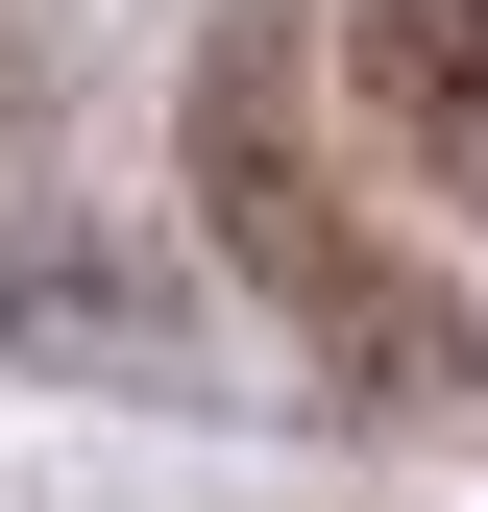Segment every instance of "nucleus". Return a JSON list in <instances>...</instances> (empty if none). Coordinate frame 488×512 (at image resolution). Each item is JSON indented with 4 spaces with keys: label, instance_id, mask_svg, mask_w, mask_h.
<instances>
[{
    "label": "nucleus",
    "instance_id": "obj_1",
    "mask_svg": "<svg viewBox=\"0 0 488 512\" xmlns=\"http://www.w3.org/2000/svg\"><path fill=\"white\" fill-rule=\"evenodd\" d=\"M196 220L244 244V293H269L342 391H391V415H464V391H488V317L415 269V244L342 220L318 98H293V25H220V74H196Z\"/></svg>",
    "mask_w": 488,
    "mask_h": 512
},
{
    "label": "nucleus",
    "instance_id": "obj_2",
    "mask_svg": "<svg viewBox=\"0 0 488 512\" xmlns=\"http://www.w3.org/2000/svg\"><path fill=\"white\" fill-rule=\"evenodd\" d=\"M342 98L488 220V0H342Z\"/></svg>",
    "mask_w": 488,
    "mask_h": 512
}]
</instances>
